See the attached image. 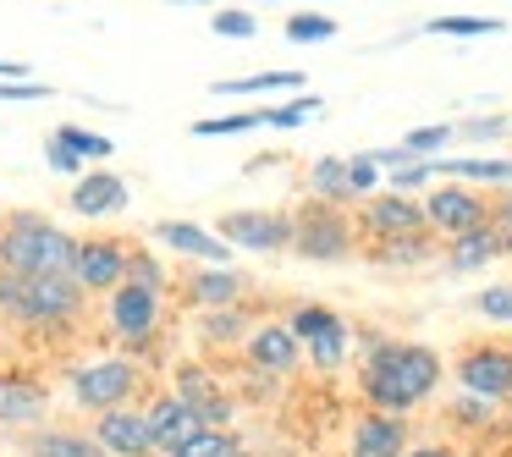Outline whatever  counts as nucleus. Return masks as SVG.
<instances>
[{
	"instance_id": "f8f14e48",
	"label": "nucleus",
	"mask_w": 512,
	"mask_h": 457,
	"mask_svg": "<svg viewBox=\"0 0 512 457\" xmlns=\"http://www.w3.org/2000/svg\"><path fill=\"white\" fill-rule=\"evenodd\" d=\"M105 325H111V336L127 342V347L155 342V331H160V292L133 287V281L116 287L111 298H105Z\"/></svg>"
},
{
	"instance_id": "9d476101",
	"label": "nucleus",
	"mask_w": 512,
	"mask_h": 457,
	"mask_svg": "<svg viewBox=\"0 0 512 457\" xmlns=\"http://www.w3.org/2000/svg\"><path fill=\"white\" fill-rule=\"evenodd\" d=\"M215 232H221L232 248L281 254V248H292V232H298V221H292L287 210H226Z\"/></svg>"
},
{
	"instance_id": "79ce46f5",
	"label": "nucleus",
	"mask_w": 512,
	"mask_h": 457,
	"mask_svg": "<svg viewBox=\"0 0 512 457\" xmlns=\"http://www.w3.org/2000/svg\"><path fill=\"white\" fill-rule=\"evenodd\" d=\"M45 160H50V171H67V177H83V166H89V160H83L78 149H67L56 133L45 138Z\"/></svg>"
},
{
	"instance_id": "f704fd0d",
	"label": "nucleus",
	"mask_w": 512,
	"mask_h": 457,
	"mask_svg": "<svg viewBox=\"0 0 512 457\" xmlns=\"http://www.w3.org/2000/svg\"><path fill=\"white\" fill-rule=\"evenodd\" d=\"M452 419H457V430H490V424H496V402H485V397H468V391H457V402H452Z\"/></svg>"
},
{
	"instance_id": "f257e3e1",
	"label": "nucleus",
	"mask_w": 512,
	"mask_h": 457,
	"mask_svg": "<svg viewBox=\"0 0 512 457\" xmlns=\"http://www.w3.org/2000/svg\"><path fill=\"white\" fill-rule=\"evenodd\" d=\"M446 364L435 347L402 342V336H369L358 364V397L380 413H413L441 391Z\"/></svg>"
},
{
	"instance_id": "a211bd4d",
	"label": "nucleus",
	"mask_w": 512,
	"mask_h": 457,
	"mask_svg": "<svg viewBox=\"0 0 512 457\" xmlns=\"http://www.w3.org/2000/svg\"><path fill=\"white\" fill-rule=\"evenodd\" d=\"M149 237H155L160 248H171V254L204 259V265H232V243H226L221 232H210V226H199V221H155Z\"/></svg>"
},
{
	"instance_id": "7ed1b4c3",
	"label": "nucleus",
	"mask_w": 512,
	"mask_h": 457,
	"mask_svg": "<svg viewBox=\"0 0 512 457\" xmlns=\"http://www.w3.org/2000/svg\"><path fill=\"white\" fill-rule=\"evenodd\" d=\"M89 303V292L72 276H17L0 270V320L23 325V331H56L72 325Z\"/></svg>"
},
{
	"instance_id": "e433bc0d",
	"label": "nucleus",
	"mask_w": 512,
	"mask_h": 457,
	"mask_svg": "<svg viewBox=\"0 0 512 457\" xmlns=\"http://www.w3.org/2000/svg\"><path fill=\"white\" fill-rule=\"evenodd\" d=\"M56 138H61V144H67V149H78V155L83 160H105V155H111V138H105V133H89V127H56Z\"/></svg>"
},
{
	"instance_id": "ea45409f",
	"label": "nucleus",
	"mask_w": 512,
	"mask_h": 457,
	"mask_svg": "<svg viewBox=\"0 0 512 457\" xmlns=\"http://www.w3.org/2000/svg\"><path fill=\"white\" fill-rule=\"evenodd\" d=\"M430 182H435V166H430V160H413V166L391 171V177H386V188H391V193H424Z\"/></svg>"
},
{
	"instance_id": "37998d69",
	"label": "nucleus",
	"mask_w": 512,
	"mask_h": 457,
	"mask_svg": "<svg viewBox=\"0 0 512 457\" xmlns=\"http://www.w3.org/2000/svg\"><path fill=\"white\" fill-rule=\"evenodd\" d=\"M0 100H50V83H34V78H28V83H0Z\"/></svg>"
},
{
	"instance_id": "58836bf2",
	"label": "nucleus",
	"mask_w": 512,
	"mask_h": 457,
	"mask_svg": "<svg viewBox=\"0 0 512 457\" xmlns=\"http://www.w3.org/2000/svg\"><path fill=\"white\" fill-rule=\"evenodd\" d=\"M210 28H215V34H221V39H254V34H259L254 12H243V6H221Z\"/></svg>"
},
{
	"instance_id": "c85d7f7f",
	"label": "nucleus",
	"mask_w": 512,
	"mask_h": 457,
	"mask_svg": "<svg viewBox=\"0 0 512 457\" xmlns=\"http://www.w3.org/2000/svg\"><path fill=\"white\" fill-rule=\"evenodd\" d=\"M171 457H243V441H237V430H199Z\"/></svg>"
},
{
	"instance_id": "8fccbe9b",
	"label": "nucleus",
	"mask_w": 512,
	"mask_h": 457,
	"mask_svg": "<svg viewBox=\"0 0 512 457\" xmlns=\"http://www.w3.org/2000/svg\"><path fill=\"white\" fill-rule=\"evenodd\" d=\"M270 6H281V0H270Z\"/></svg>"
},
{
	"instance_id": "0eeeda50",
	"label": "nucleus",
	"mask_w": 512,
	"mask_h": 457,
	"mask_svg": "<svg viewBox=\"0 0 512 457\" xmlns=\"http://www.w3.org/2000/svg\"><path fill=\"white\" fill-rule=\"evenodd\" d=\"M452 380H457V391H468V397H485V402H496V408H507V397H512V347L468 342L463 353H457V364H452Z\"/></svg>"
},
{
	"instance_id": "dca6fc26",
	"label": "nucleus",
	"mask_w": 512,
	"mask_h": 457,
	"mask_svg": "<svg viewBox=\"0 0 512 457\" xmlns=\"http://www.w3.org/2000/svg\"><path fill=\"white\" fill-rule=\"evenodd\" d=\"M243 358L259 369V375H276V380H287V375H298V364H303V342L292 336V325L287 320H265V325H254L248 331V342H243Z\"/></svg>"
},
{
	"instance_id": "a18cd8bd",
	"label": "nucleus",
	"mask_w": 512,
	"mask_h": 457,
	"mask_svg": "<svg viewBox=\"0 0 512 457\" xmlns=\"http://www.w3.org/2000/svg\"><path fill=\"white\" fill-rule=\"evenodd\" d=\"M408 457H463L452 441H424V446H408Z\"/></svg>"
},
{
	"instance_id": "b1692460",
	"label": "nucleus",
	"mask_w": 512,
	"mask_h": 457,
	"mask_svg": "<svg viewBox=\"0 0 512 457\" xmlns=\"http://www.w3.org/2000/svg\"><path fill=\"white\" fill-rule=\"evenodd\" d=\"M23 457H111L100 441H94V430H28L23 435Z\"/></svg>"
},
{
	"instance_id": "2f4dec72",
	"label": "nucleus",
	"mask_w": 512,
	"mask_h": 457,
	"mask_svg": "<svg viewBox=\"0 0 512 457\" xmlns=\"http://www.w3.org/2000/svg\"><path fill=\"white\" fill-rule=\"evenodd\" d=\"M127 281H133V287L160 292V298H166V287H171V276H166V265H160V254H149V248H133V254H127Z\"/></svg>"
},
{
	"instance_id": "20e7f679",
	"label": "nucleus",
	"mask_w": 512,
	"mask_h": 457,
	"mask_svg": "<svg viewBox=\"0 0 512 457\" xmlns=\"http://www.w3.org/2000/svg\"><path fill=\"white\" fill-rule=\"evenodd\" d=\"M292 221H298V232H292V254L298 259H309V265H342V259H353L358 226L347 221L342 204L303 199L298 210H292Z\"/></svg>"
},
{
	"instance_id": "aec40b11",
	"label": "nucleus",
	"mask_w": 512,
	"mask_h": 457,
	"mask_svg": "<svg viewBox=\"0 0 512 457\" xmlns=\"http://www.w3.org/2000/svg\"><path fill=\"white\" fill-rule=\"evenodd\" d=\"M144 413H149V430H155V446H160V457H171L182 441H193V435L204 430V419H199V413H193L188 402L177 397V391H160V397L149 402Z\"/></svg>"
},
{
	"instance_id": "4468645a",
	"label": "nucleus",
	"mask_w": 512,
	"mask_h": 457,
	"mask_svg": "<svg viewBox=\"0 0 512 457\" xmlns=\"http://www.w3.org/2000/svg\"><path fill=\"white\" fill-rule=\"evenodd\" d=\"M408 435H413V419L408 413H358L353 435H347V457H408Z\"/></svg>"
},
{
	"instance_id": "f03ea898",
	"label": "nucleus",
	"mask_w": 512,
	"mask_h": 457,
	"mask_svg": "<svg viewBox=\"0 0 512 457\" xmlns=\"http://www.w3.org/2000/svg\"><path fill=\"white\" fill-rule=\"evenodd\" d=\"M78 265V237L45 221L39 210L0 215V270L17 276H72Z\"/></svg>"
},
{
	"instance_id": "a19ab883",
	"label": "nucleus",
	"mask_w": 512,
	"mask_h": 457,
	"mask_svg": "<svg viewBox=\"0 0 512 457\" xmlns=\"http://www.w3.org/2000/svg\"><path fill=\"white\" fill-rule=\"evenodd\" d=\"M507 116H468V122H457V138H474V144H490V138L507 133Z\"/></svg>"
},
{
	"instance_id": "6e6552de",
	"label": "nucleus",
	"mask_w": 512,
	"mask_h": 457,
	"mask_svg": "<svg viewBox=\"0 0 512 457\" xmlns=\"http://www.w3.org/2000/svg\"><path fill=\"white\" fill-rule=\"evenodd\" d=\"M419 199H424L430 232H441V237H463V232H474V226H490V215H496V204H490L485 193H474L468 182H441V188L419 193Z\"/></svg>"
},
{
	"instance_id": "4c0bfd02",
	"label": "nucleus",
	"mask_w": 512,
	"mask_h": 457,
	"mask_svg": "<svg viewBox=\"0 0 512 457\" xmlns=\"http://www.w3.org/2000/svg\"><path fill=\"white\" fill-rule=\"evenodd\" d=\"M314 111H320V100H314V94H298V100H287V105H270L265 127H303Z\"/></svg>"
},
{
	"instance_id": "a878e982",
	"label": "nucleus",
	"mask_w": 512,
	"mask_h": 457,
	"mask_svg": "<svg viewBox=\"0 0 512 457\" xmlns=\"http://www.w3.org/2000/svg\"><path fill=\"white\" fill-rule=\"evenodd\" d=\"M193 331H199V342H204V347H243L254 325H248V314H243V309H199Z\"/></svg>"
},
{
	"instance_id": "6ab92c4d",
	"label": "nucleus",
	"mask_w": 512,
	"mask_h": 457,
	"mask_svg": "<svg viewBox=\"0 0 512 457\" xmlns=\"http://www.w3.org/2000/svg\"><path fill=\"white\" fill-rule=\"evenodd\" d=\"M127 199H133L127 177H116V171H83L67 204L83 215V221H105V215H122V210H127Z\"/></svg>"
},
{
	"instance_id": "c03bdc74",
	"label": "nucleus",
	"mask_w": 512,
	"mask_h": 457,
	"mask_svg": "<svg viewBox=\"0 0 512 457\" xmlns=\"http://www.w3.org/2000/svg\"><path fill=\"white\" fill-rule=\"evenodd\" d=\"M490 221H496L501 243H507V254H512V188H507V193H501V199H496V215H490Z\"/></svg>"
},
{
	"instance_id": "72a5a7b5",
	"label": "nucleus",
	"mask_w": 512,
	"mask_h": 457,
	"mask_svg": "<svg viewBox=\"0 0 512 457\" xmlns=\"http://www.w3.org/2000/svg\"><path fill=\"white\" fill-rule=\"evenodd\" d=\"M265 127V111H237V116H204L193 122V138H232V133H254Z\"/></svg>"
},
{
	"instance_id": "de8ad7c7",
	"label": "nucleus",
	"mask_w": 512,
	"mask_h": 457,
	"mask_svg": "<svg viewBox=\"0 0 512 457\" xmlns=\"http://www.w3.org/2000/svg\"><path fill=\"white\" fill-rule=\"evenodd\" d=\"M171 6H204V0H171Z\"/></svg>"
},
{
	"instance_id": "4be33fe9",
	"label": "nucleus",
	"mask_w": 512,
	"mask_h": 457,
	"mask_svg": "<svg viewBox=\"0 0 512 457\" xmlns=\"http://www.w3.org/2000/svg\"><path fill=\"white\" fill-rule=\"evenodd\" d=\"M435 182H485V188H512V160L507 155H452V160H430Z\"/></svg>"
},
{
	"instance_id": "1a4fd4ad",
	"label": "nucleus",
	"mask_w": 512,
	"mask_h": 457,
	"mask_svg": "<svg viewBox=\"0 0 512 457\" xmlns=\"http://www.w3.org/2000/svg\"><path fill=\"white\" fill-rule=\"evenodd\" d=\"M358 232L375 237V243H397V237H413V232H430L424 221V199L419 193H369L364 210H358Z\"/></svg>"
},
{
	"instance_id": "ddd939ff",
	"label": "nucleus",
	"mask_w": 512,
	"mask_h": 457,
	"mask_svg": "<svg viewBox=\"0 0 512 457\" xmlns=\"http://www.w3.org/2000/svg\"><path fill=\"white\" fill-rule=\"evenodd\" d=\"M50 419V386L23 369H0V430H45Z\"/></svg>"
},
{
	"instance_id": "f3484780",
	"label": "nucleus",
	"mask_w": 512,
	"mask_h": 457,
	"mask_svg": "<svg viewBox=\"0 0 512 457\" xmlns=\"http://www.w3.org/2000/svg\"><path fill=\"white\" fill-rule=\"evenodd\" d=\"M94 441H100L111 457H160L155 430H149V413H144V408L94 413Z\"/></svg>"
},
{
	"instance_id": "393cba45",
	"label": "nucleus",
	"mask_w": 512,
	"mask_h": 457,
	"mask_svg": "<svg viewBox=\"0 0 512 457\" xmlns=\"http://www.w3.org/2000/svg\"><path fill=\"white\" fill-rule=\"evenodd\" d=\"M309 199H325V204H353L358 188H353V160L347 155H320L309 166Z\"/></svg>"
},
{
	"instance_id": "473e14b6",
	"label": "nucleus",
	"mask_w": 512,
	"mask_h": 457,
	"mask_svg": "<svg viewBox=\"0 0 512 457\" xmlns=\"http://www.w3.org/2000/svg\"><path fill=\"white\" fill-rule=\"evenodd\" d=\"M468 309H474L479 320L512 325V281H496V287H479L474 298H468Z\"/></svg>"
},
{
	"instance_id": "cd10ccee",
	"label": "nucleus",
	"mask_w": 512,
	"mask_h": 457,
	"mask_svg": "<svg viewBox=\"0 0 512 457\" xmlns=\"http://www.w3.org/2000/svg\"><path fill=\"white\" fill-rule=\"evenodd\" d=\"M303 89V72H254V78H215L210 94H281Z\"/></svg>"
},
{
	"instance_id": "2eb2a0df",
	"label": "nucleus",
	"mask_w": 512,
	"mask_h": 457,
	"mask_svg": "<svg viewBox=\"0 0 512 457\" xmlns=\"http://www.w3.org/2000/svg\"><path fill=\"white\" fill-rule=\"evenodd\" d=\"M177 391L182 402H188L193 413L204 419V430H232V419H237V402H232V391L221 386V380L210 375V369H199V364H182L177 369Z\"/></svg>"
},
{
	"instance_id": "c756f323",
	"label": "nucleus",
	"mask_w": 512,
	"mask_h": 457,
	"mask_svg": "<svg viewBox=\"0 0 512 457\" xmlns=\"http://www.w3.org/2000/svg\"><path fill=\"white\" fill-rule=\"evenodd\" d=\"M336 17H325V12H292L287 17V39L292 45H325V39H336Z\"/></svg>"
},
{
	"instance_id": "412c9836",
	"label": "nucleus",
	"mask_w": 512,
	"mask_h": 457,
	"mask_svg": "<svg viewBox=\"0 0 512 457\" xmlns=\"http://www.w3.org/2000/svg\"><path fill=\"white\" fill-rule=\"evenodd\" d=\"M501 254H507V243H501L496 221H490V226H474V232L446 243V270H452V276H479V270L496 265Z\"/></svg>"
},
{
	"instance_id": "39448f33",
	"label": "nucleus",
	"mask_w": 512,
	"mask_h": 457,
	"mask_svg": "<svg viewBox=\"0 0 512 457\" xmlns=\"http://www.w3.org/2000/svg\"><path fill=\"white\" fill-rule=\"evenodd\" d=\"M138 364L133 358H94V364H78L67 375L72 386V402L83 413H111V408H127L138 397Z\"/></svg>"
},
{
	"instance_id": "9b49d317",
	"label": "nucleus",
	"mask_w": 512,
	"mask_h": 457,
	"mask_svg": "<svg viewBox=\"0 0 512 457\" xmlns=\"http://www.w3.org/2000/svg\"><path fill=\"white\" fill-rule=\"evenodd\" d=\"M127 254H133V248H127L122 237H83L72 281H78L89 298H111L116 287H127Z\"/></svg>"
},
{
	"instance_id": "5701e85b",
	"label": "nucleus",
	"mask_w": 512,
	"mask_h": 457,
	"mask_svg": "<svg viewBox=\"0 0 512 457\" xmlns=\"http://www.w3.org/2000/svg\"><path fill=\"white\" fill-rule=\"evenodd\" d=\"M243 287H248V281L237 276L232 265H210V270H199V276L182 281V292H188L193 309H237Z\"/></svg>"
},
{
	"instance_id": "09e8293b",
	"label": "nucleus",
	"mask_w": 512,
	"mask_h": 457,
	"mask_svg": "<svg viewBox=\"0 0 512 457\" xmlns=\"http://www.w3.org/2000/svg\"><path fill=\"white\" fill-rule=\"evenodd\" d=\"M507 419H512V397H507Z\"/></svg>"
},
{
	"instance_id": "c9c22d12",
	"label": "nucleus",
	"mask_w": 512,
	"mask_h": 457,
	"mask_svg": "<svg viewBox=\"0 0 512 457\" xmlns=\"http://www.w3.org/2000/svg\"><path fill=\"white\" fill-rule=\"evenodd\" d=\"M452 138H457L452 122H435V127H413V133L402 138V149H408L413 160H424V155H435V149H446Z\"/></svg>"
},
{
	"instance_id": "7c9ffc66",
	"label": "nucleus",
	"mask_w": 512,
	"mask_h": 457,
	"mask_svg": "<svg viewBox=\"0 0 512 457\" xmlns=\"http://www.w3.org/2000/svg\"><path fill=\"white\" fill-rule=\"evenodd\" d=\"M507 23H496V17H435V23H424V34H441V39H485V34H501Z\"/></svg>"
},
{
	"instance_id": "49530a36",
	"label": "nucleus",
	"mask_w": 512,
	"mask_h": 457,
	"mask_svg": "<svg viewBox=\"0 0 512 457\" xmlns=\"http://www.w3.org/2000/svg\"><path fill=\"white\" fill-rule=\"evenodd\" d=\"M28 78H34L28 61H0V83H28Z\"/></svg>"
},
{
	"instance_id": "bb28decb",
	"label": "nucleus",
	"mask_w": 512,
	"mask_h": 457,
	"mask_svg": "<svg viewBox=\"0 0 512 457\" xmlns=\"http://www.w3.org/2000/svg\"><path fill=\"white\" fill-rule=\"evenodd\" d=\"M369 259H375V265H391V270L424 265V259H435V232H413V237H397V243H375Z\"/></svg>"
},
{
	"instance_id": "423d86ee",
	"label": "nucleus",
	"mask_w": 512,
	"mask_h": 457,
	"mask_svg": "<svg viewBox=\"0 0 512 457\" xmlns=\"http://www.w3.org/2000/svg\"><path fill=\"white\" fill-rule=\"evenodd\" d=\"M292 336L303 342V358H309L320 375H336V369L347 364V347H353V325L342 320L336 309H325V303H298L292 309Z\"/></svg>"
}]
</instances>
